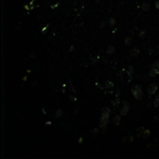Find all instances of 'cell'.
<instances>
[{"label": "cell", "mask_w": 159, "mask_h": 159, "mask_svg": "<svg viewBox=\"0 0 159 159\" xmlns=\"http://www.w3.org/2000/svg\"><path fill=\"white\" fill-rule=\"evenodd\" d=\"M142 9H143L145 11H148L149 9H150V5H149L147 2L143 3V5H142Z\"/></svg>", "instance_id": "cell-9"}, {"label": "cell", "mask_w": 159, "mask_h": 159, "mask_svg": "<svg viewBox=\"0 0 159 159\" xmlns=\"http://www.w3.org/2000/svg\"><path fill=\"white\" fill-rule=\"evenodd\" d=\"M129 110H130V104H129L127 101L123 102V105L121 110V115L122 116H126L128 113Z\"/></svg>", "instance_id": "cell-4"}, {"label": "cell", "mask_w": 159, "mask_h": 159, "mask_svg": "<svg viewBox=\"0 0 159 159\" xmlns=\"http://www.w3.org/2000/svg\"><path fill=\"white\" fill-rule=\"evenodd\" d=\"M114 51H115V50H114V47L110 46V47H108L106 52H107V54H113V53L114 52Z\"/></svg>", "instance_id": "cell-14"}, {"label": "cell", "mask_w": 159, "mask_h": 159, "mask_svg": "<svg viewBox=\"0 0 159 159\" xmlns=\"http://www.w3.org/2000/svg\"><path fill=\"white\" fill-rule=\"evenodd\" d=\"M157 89H158L157 84H155V83L151 84V85L150 86V87H149L148 89H147L148 94H149V95H153V94L155 93V92L157 91Z\"/></svg>", "instance_id": "cell-5"}, {"label": "cell", "mask_w": 159, "mask_h": 159, "mask_svg": "<svg viewBox=\"0 0 159 159\" xmlns=\"http://www.w3.org/2000/svg\"><path fill=\"white\" fill-rule=\"evenodd\" d=\"M140 54V49L137 47H133L130 51V54L132 57H136L138 54Z\"/></svg>", "instance_id": "cell-6"}, {"label": "cell", "mask_w": 159, "mask_h": 159, "mask_svg": "<svg viewBox=\"0 0 159 159\" xmlns=\"http://www.w3.org/2000/svg\"><path fill=\"white\" fill-rule=\"evenodd\" d=\"M109 24H110V27L114 26V25L116 24V20H115V19H114L113 17H111V18L110 19V20H109Z\"/></svg>", "instance_id": "cell-12"}, {"label": "cell", "mask_w": 159, "mask_h": 159, "mask_svg": "<svg viewBox=\"0 0 159 159\" xmlns=\"http://www.w3.org/2000/svg\"><path fill=\"white\" fill-rule=\"evenodd\" d=\"M151 69L156 74H159V61H157L153 63L152 66H151Z\"/></svg>", "instance_id": "cell-7"}, {"label": "cell", "mask_w": 159, "mask_h": 159, "mask_svg": "<svg viewBox=\"0 0 159 159\" xmlns=\"http://www.w3.org/2000/svg\"><path fill=\"white\" fill-rule=\"evenodd\" d=\"M82 138H80L79 139V143H82Z\"/></svg>", "instance_id": "cell-18"}, {"label": "cell", "mask_w": 159, "mask_h": 159, "mask_svg": "<svg viewBox=\"0 0 159 159\" xmlns=\"http://www.w3.org/2000/svg\"><path fill=\"white\" fill-rule=\"evenodd\" d=\"M132 93L135 96L137 99H141L143 96V92H142V87L141 86H136L134 88L132 89Z\"/></svg>", "instance_id": "cell-2"}, {"label": "cell", "mask_w": 159, "mask_h": 159, "mask_svg": "<svg viewBox=\"0 0 159 159\" xmlns=\"http://www.w3.org/2000/svg\"><path fill=\"white\" fill-rule=\"evenodd\" d=\"M154 106L155 107H158L159 106V94L156 96L155 100H154Z\"/></svg>", "instance_id": "cell-11"}, {"label": "cell", "mask_w": 159, "mask_h": 159, "mask_svg": "<svg viewBox=\"0 0 159 159\" xmlns=\"http://www.w3.org/2000/svg\"><path fill=\"white\" fill-rule=\"evenodd\" d=\"M124 43H125V44H126L127 46L130 45V43H132V37H126L125 41H124Z\"/></svg>", "instance_id": "cell-10"}, {"label": "cell", "mask_w": 159, "mask_h": 159, "mask_svg": "<svg viewBox=\"0 0 159 159\" xmlns=\"http://www.w3.org/2000/svg\"><path fill=\"white\" fill-rule=\"evenodd\" d=\"M56 116L57 117H60L61 116H62V112H61V110H60V109H59V110H58V111L56 112Z\"/></svg>", "instance_id": "cell-15"}, {"label": "cell", "mask_w": 159, "mask_h": 159, "mask_svg": "<svg viewBox=\"0 0 159 159\" xmlns=\"http://www.w3.org/2000/svg\"><path fill=\"white\" fill-rule=\"evenodd\" d=\"M145 31H143V30H141V33H139V37H144V34H145Z\"/></svg>", "instance_id": "cell-16"}, {"label": "cell", "mask_w": 159, "mask_h": 159, "mask_svg": "<svg viewBox=\"0 0 159 159\" xmlns=\"http://www.w3.org/2000/svg\"><path fill=\"white\" fill-rule=\"evenodd\" d=\"M120 120H121V117H120V116H116L115 117L113 118V123L115 124V125H118L119 123H120Z\"/></svg>", "instance_id": "cell-8"}, {"label": "cell", "mask_w": 159, "mask_h": 159, "mask_svg": "<svg viewBox=\"0 0 159 159\" xmlns=\"http://www.w3.org/2000/svg\"><path fill=\"white\" fill-rule=\"evenodd\" d=\"M137 135L139 137H148L150 136V131L148 130H145V129H144V127H140L138 128L137 130Z\"/></svg>", "instance_id": "cell-3"}, {"label": "cell", "mask_w": 159, "mask_h": 159, "mask_svg": "<svg viewBox=\"0 0 159 159\" xmlns=\"http://www.w3.org/2000/svg\"><path fill=\"white\" fill-rule=\"evenodd\" d=\"M113 86V83L110 81H106V88H110Z\"/></svg>", "instance_id": "cell-13"}, {"label": "cell", "mask_w": 159, "mask_h": 159, "mask_svg": "<svg viewBox=\"0 0 159 159\" xmlns=\"http://www.w3.org/2000/svg\"><path fill=\"white\" fill-rule=\"evenodd\" d=\"M110 110L109 107H105L102 110V116H101V121H100V126L105 127L106 124L109 123V118H110Z\"/></svg>", "instance_id": "cell-1"}, {"label": "cell", "mask_w": 159, "mask_h": 159, "mask_svg": "<svg viewBox=\"0 0 159 159\" xmlns=\"http://www.w3.org/2000/svg\"><path fill=\"white\" fill-rule=\"evenodd\" d=\"M155 6H156V8H157V9H159V0L155 2Z\"/></svg>", "instance_id": "cell-17"}]
</instances>
